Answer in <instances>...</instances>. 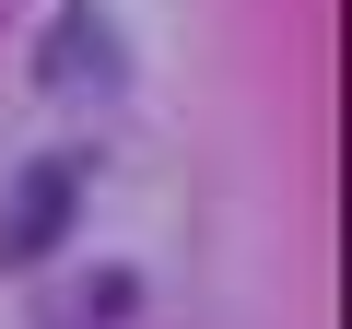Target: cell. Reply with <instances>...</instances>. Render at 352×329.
<instances>
[{
	"label": "cell",
	"instance_id": "1",
	"mask_svg": "<svg viewBox=\"0 0 352 329\" xmlns=\"http://www.w3.org/2000/svg\"><path fill=\"white\" fill-rule=\"evenodd\" d=\"M82 212V153H36L24 177H12V212H0V270H36Z\"/></svg>",
	"mask_w": 352,
	"mask_h": 329
},
{
	"label": "cell",
	"instance_id": "2",
	"mask_svg": "<svg viewBox=\"0 0 352 329\" xmlns=\"http://www.w3.org/2000/svg\"><path fill=\"white\" fill-rule=\"evenodd\" d=\"M36 71H47L59 94H71V83H94V94H106V83H118V36H106L94 12H59V36L36 47Z\"/></svg>",
	"mask_w": 352,
	"mask_h": 329
}]
</instances>
